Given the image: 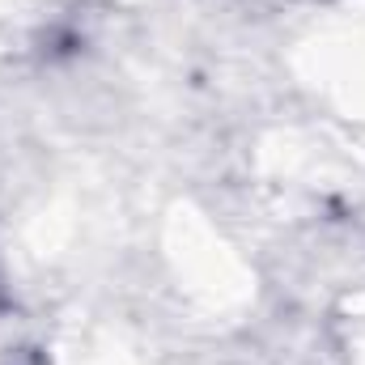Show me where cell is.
<instances>
[{
    "instance_id": "6da1fadb",
    "label": "cell",
    "mask_w": 365,
    "mask_h": 365,
    "mask_svg": "<svg viewBox=\"0 0 365 365\" xmlns=\"http://www.w3.org/2000/svg\"><path fill=\"white\" fill-rule=\"evenodd\" d=\"M4 365H43V361H38V353H30V349H21L17 357H9Z\"/></svg>"
}]
</instances>
